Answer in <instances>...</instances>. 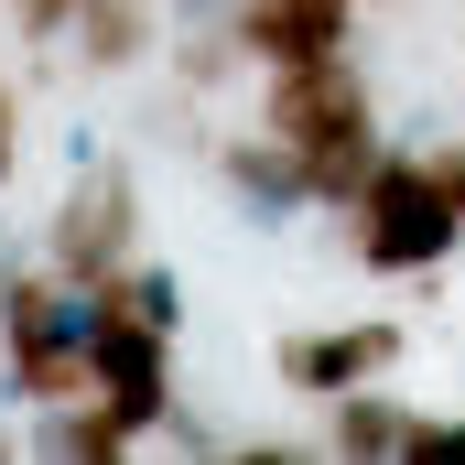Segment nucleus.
<instances>
[{"mask_svg":"<svg viewBox=\"0 0 465 465\" xmlns=\"http://www.w3.org/2000/svg\"><path fill=\"white\" fill-rule=\"evenodd\" d=\"M411 465H465V422H433V411H422V433H411Z\"/></svg>","mask_w":465,"mask_h":465,"instance_id":"14","label":"nucleus"},{"mask_svg":"<svg viewBox=\"0 0 465 465\" xmlns=\"http://www.w3.org/2000/svg\"><path fill=\"white\" fill-rule=\"evenodd\" d=\"M357 260L368 271H401V282H433L444 260H455V195H444V173H433V152H379V173L357 184Z\"/></svg>","mask_w":465,"mask_h":465,"instance_id":"3","label":"nucleus"},{"mask_svg":"<svg viewBox=\"0 0 465 465\" xmlns=\"http://www.w3.org/2000/svg\"><path fill=\"white\" fill-rule=\"evenodd\" d=\"M0 455H11V433H0Z\"/></svg>","mask_w":465,"mask_h":465,"instance_id":"17","label":"nucleus"},{"mask_svg":"<svg viewBox=\"0 0 465 465\" xmlns=\"http://www.w3.org/2000/svg\"><path fill=\"white\" fill-rule=\"evenodd\" d=\"M411 433H422V411L411 401H379V379L325 401V455L336 465H411Z\"/></svg>","mask_w":465,"mask_h":465,"instance_id":"9","label":"nucleus"},{"mask_svg":"<svg viewBox=\"0 0 465 465\" xmlns=\"http://www.w3.org/2000/svg\"><path fill=\"white\" fill-rule=\"evenodd\" d=\"M433 173H444V195H455V217H465V141H455V152H433Z\"/></svg>","mask_w":465,"mask_h":465,"instance_id":"16","label":"nucleus"},{"mask_svg":"<svg viewBox=\"0 0 465 465\" xmlns=\"http://www.w3.org/2000/svg\"><path fill=\"white\" fill-rule=\"evenodd\" d=\"M98 303L130 314V325H152V336H173V325H184V282H173L163 260H130L119 282H98Z\"/></svg>","mask_w":465,"mask_h":465,"instance_id":"12","label":"nucleus"},{"mask_svg":"<svg viewBox=\"0 0 465 465\" xmlns=\"http://www.w3.org/2000/svg\"><path fill=\"white\" fill-rule=\"evenodd\" d=\"M33 444H44V455H65V465H119L130 444H141V433L119 422V411L98 401V390H76V401H54V422H44Z\"/></svg>","mask_w":465,"mask_h":465,"instance_id":"11","label":"nucleus"},{"mask_svg":"<svg viewBox=\"0 0 465 465\" xmlns=\"http://www.w3.org/2000/svg\"><path fill=\"white\" fill-rule=\"evenodd\" d=\"M98 292H76L54 260H0V390L11 401H76L98 390Z\"/></svg>","mask_w":465,"mask_h":465,"instance_id":"2","label":"nucleus"},{"mask_svg":"<svg viewBox=\"0 0 465 465\" xmlns=\"http://www.w3.org/2000/svg\"><path fill=\"white\" fill-rule=\"evenodd\" d=\"M217 173H228V195L260 217V228H282L292 206H314V184H303V152H292L282 130H238V141H217Z\"/></svg>","mask_w":465,"mask_h":465,"instance_id":"8","label":"nucleus"},{"mask_svg":"<svg viewBox=\"0 0 465 465\" xmlns=\"http://www.w3.org/2000/svg\"><path fill=\"white\" fill-rule=\"evenodd\" d=\"M152 33H163V0H76L65 54H76L87 76H119V65H141V54H152Z\"/></svg>","mask_w":465,"mask_h":465,"instance_id":"10","label":"nucleus"},{"mask_svg":"<svg viewBox=\"0 0 465 465\" xmlns=\"http://www.w3.org/2000/svg\"><path fill=\"white\" fill-rule=\"evenodd\" d=\"M271 368H282V390L292 401H336V390H368V379H390L401 368V325H303V336H282L271 347Z\"/></svg>","mask_w":465,"mask_h":465,"instance_id":"5","label":"nucleus"},{"mask_svg":"<svg viewBox=\"0 0 465 465\" xmlns=\"http://www.w3.org/2000/svg\"><path fill=\"white\" fill-rule=\"evenodd\" d=\"M238 54L271 76V65H314V54H347L357 33V0H238L228 11Z\"/></svg>","mask_w":465,"mask_h":465,"instance_id":"7","label":"nucleus"},{"mask_svg":"<svg viewBox=\"0 0 465 465\" xmlns=\"http://www.w3.org/2000/svg\"><path fill=\"white\" fill-rule=\"evenodd\" d=\"M44 260H54L76 292H98V282H119V271L141 260V184H130L119 152H87V163H76L54 228H44Z\"/></svg>","mask_w":465,"mask_h":465,"instance_id":"4","label":"nucleus"},{"mask_svg":"<svg viewBox=\"0 0 465 465\" xmlns=\"http://www.w3.org/2000/svg\"><path fill=\"white\" fill-rule=\"evenodd\" d=\"M0 11H11L22 44H65V22H76V0H0Z\"/></svg>","mask_w":465,"mask_h":465,"instance_id":"13","label":"nucleus"},{"mask_svg":"<svg viewBox=\"0 0 465 465\" xmlns=\"http://www.w3.org/2000/svg\"><path fill=\"white\" fill-rule=\"evenodd\" d=\"M11 141H22V98H11V76H0V184H11Z\"/></svg>","mask_w":465,"mask_h":465,"instance_id":"15","label":"nucleus"},{"mask_svg":"<svg viewBox=\"0 0 465 465\" xmlns=\"http://www.w3.org/2000/svg\"><path fill=\"white\" fill-rule=\"evenodd\" d=\"M87 368H98V401H109L130 433L173 422V336H152V325H130V314L98 303V347H87Z\"/></svg>","mask_w":465,"mask_h":465,"instance_id":"6","label":"nucleus"},{"mask_svg":"<svg viewBox=\"0 0 465 465\" xmlns=\"http://www.w3.org/2000/svg\"><path fill=\"white\" fill-rule=\"evenodd\" d=\"M260 130H282L303 152V184L314 206H357V184L379 173L390 130H379V98L357 87L347 54H314V65H271L260 76Z\"/></svg>","mask_w":465,"mask_h":465,"instance_id":"1","label":"nucleus"}]
</instances>
